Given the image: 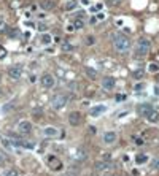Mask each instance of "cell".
I'll list each match as a JSON object with an SVG mask.
<instances>
[{"label": "cell", "mask_w": 159, "mask_h": 176, "mask_svg": "<svg viewBox=\"0 0 159 176\" xmlns=\"http://www.w3.org/2000/svg\"><path fill=\"white\" fill-rule=\"evenodd\" d=\"M113 46L118 53H127L130 49V40L123 33H115L113 35Z\"/></svg>", "instance_id": "cell-1"}, {"label": "cell", "mask_w": 159, "mask_h": 176, "mask_svg": "<svg viewBox=\"0 0 159 176\" xmlns=\"http://www.w3.org/2000/svg\"><path fill=\"white\" fill-rule=\"evenodd\" d=\"M150 49H151V43L148 38H145V37L138 38L137 43H135V57H138V59L145 57L150 53Z\"/></svg>", "instance_id": "cell-2"}, {"label": "cell", "mask_w": 159, "mask_h": 176, "mask_svg": "<svg viewBox=\"0 0 159 176\" xmlns=\"http://www.w3.org/2000/svg\"><path fill=\"white\" fill-rule=\"evenodd\" d=\"M40 84L46 89H51V87H54V84H56V78H54L51 73H45V75L40 76Z\"/></svg>", "instance_id": "cell-3"}, {"label": "cell", "mask_w": 159, "mask_h": 176, "mask_svg": "<svg viewBox=\"0 0 159 176\" xmlns=\"http://www.w3.org/2000/svg\"><path fill=\"white\" fill-rule=\"evenodd\" d=\"M67 95H64V94H59V95H56L54 99L51 100V106L54 109H61L65 106V103H67Z\"/></svg>", "instance_id": "cell-4"}, {"label": "cell", "mask_w": 159, "mask_h": 176, "mask_svg": "<svg viewBox=\"0 0 159 176\" xmlns=\"http://www.w3.org/2000/svg\"><path fill=\"white\" fill-rule=\"evenodd\" d=\"M8 76L11 78V79H14V81L21 79V76H22V68H21V65H13V67H10V68H8Z\"/></svg>", "instance_id": "cell-5"}, {"label": "cell", "mask_w": 159, "mask_h": 176, "mask_svg": "<svg viewBox=\"0 0 159 176\" xmlns=\"http://www.w3.org/2000/svg\"><path fill=\"white\" fill-rule=\"evenodd\" d=\"M18 132L21 135H27L32 132V124L29 122V121H21V122H18Z\"/></svg>", "instance_id": "cell-6"}, {"label": "cell", "mask_w": 159, "mask_h": 176, "mask_svg": "<svg viewBox=\"0 0 159 176\" xmlns=\"http://www.w3.org/2000/svg\"><path fill=\"white\" fill-rule=\"evenodd\" d=\"M115 86H116V79H115L113 76H105V78L102 79V87H103V91H113Z\"/></svg>", "instance_id": "cell-7"}, {"label": "cell", "mask_w": 159, "mask_h": 176, "mask_svg": "<svg viewBox=\"0 0 159 176\" xmlns=\"http://www.w3.org/2000/svg\"><path fill=\"white\" fill-rule=\"evenodd\" d=\"M48 167L51 168V170L57 171V170H61V168H62V162L56 157V155H49V157H48Z\"/></svg>", "instance_id": "cell-8"}, {"label": "cell", "mask_w": 159, "mask_h": 176, "mask_svg": "<svg viewBox=\"0 0 159 176\" xmlns=\"http://www.w3.org/2000/svg\"><path fill=\"white\" fill-rule=\"evenodd\" d=\"M153 105L151 103H142V105H138V108H137V111H138V114L143 116V117H146L150 114L151 111H153Z\"/></svg>", "instance_id": "cell-9"}, {"label": "cell", "mask_w": 159, "mask_h": 176, "mask_svg": "<svg viewBox=\"0 0 159 176\" xmlns=\"http://www.w3.org/2000/svg\"><path fill=\"white\" fill-rule=\"evenodd\" d=\"M43 135L45 136H48V138H57V136L61 135V130L57 127H45L43 128Z\"/></svg>", "instance_id": "cell-10"}, {"label": "cell", "mask_w": 159, "mask_h": 176, "mask_svg": "<svg viewBox=\"0 0 159 176\" xmlns=\"http://www.w3.org/2000/svg\"><path fill=\"white\" fill-rule=\"evenodd\" d=\"M105 111H107V106H105V105H96V106L91 108V111H89V113H91L92 117H99V116H102Z\"/></svg>", "instance_id": "cell-11"}, {"label": "cell", "mask_w": 159, "mask_h": 176, "mask_svg": "<svg viewBox=\"0 0 159 176\" xmlns=\"http://www.w3.org/2000/svg\"><path fill=\"white\" fill-rule=\"evenodd\" d=\"M68 122H70L73 127L80 126V124H81V114L78 111H72L70 114H68Z\"/></svg>", "instance_id": "cell-12"}, {"label": "cell", "mask_w": 159, "mask_h": 176, "mask_svg": "<svg viewBox=\"0 0 159 176\" xmlns=\"http://www.w3.org/2000/svg\"><path fill=\"white\" fill-rule=\"evenodd\" d=\"M96 170L97 171H108L111 168V163L107 162V160H99V162H96Z\"/></svg>", "instance_id": "cell-13"}, {"label": "cell", "mask_w": 159, "mask_h": 176, "mask_svg": "<svg viewBox=\"0 0 159 176\" xmlns=\"http://www.w3.org/2000/svg\"><path fill=\"white\" fill-rule=\"evenodd\" d=\"M116 138H118L116 132H105L103 133V143L105 144H113L116 141Z\"/></svg>", "instance_id": "cell-14"}, {"label": "cell", "mask_w": 159, "mask_h": 176, "mask_svg": "<svg viewBox=\"0 0 159 176\" xmlns=\"http://www.w3.org/2000/svg\"><path fill=\"white\" fill-rule=\"evenodd\" d=\"M40 6L43 10H53L54 6H56V0H40Z\"/></svg>", "instance_id": "cell-15"}, {"label": "cell", "mask_w": 159, "mask_h": 176, "mask_svg": "<svg viewBox=\"0 0 159 176\" xmlns=\"http://www.w3.org/2000/svg\"><path fill=\"white\" fill-rule=\"evenodd\" d=\"M146 119H148V122H151V124H159V111L153 109V111L146 116Z\"/></svg>", "instance_id": "cell-16"}, {"label": "cell", "mask_w": 159, "mask_h": 176, "mask_svg": "<svg viewBox=\"0 0 159 176\" xmlns=\"http://www.w3.org/2000/svg\"><path fill=\"white\" fill-rule=\"evenodd\" d=\"M75 160H86L88 159V154H86V151L83 149V148H78V149L75 151Z\"/></svg>", "instance_id": "cell-17"}, {"label": "cell", "mask_w": 159, "mask_h": 176, "mask_svg": "<svg viewBox=\"0 0 159 176\" xmlns=\"http://www.w3.org/2000/svg\"><path fill=\"white\" fill-rule=\"evenodd\" d=\"M40 41H41V45H49V43L53 41V37L49 33H43L41 38H40Z\"/></svg>", "instance_id": "cell-18"}, {"label": "cell", "mask_w": 159, "mask_h": 176, "mask_svg": "<svg viewBox=\"0 0 159 176\" xmlns=\"http://www.w3.org/2000/svg\"><path fill=\"white\" fill-rule=\"evenodd\" d=\"M148 72L150 73H158L159 72V64H156V62H151V64L148 65Z\"/></svg>", "instance_id": "cell-19"}, {"label": "cell", "mask_w": 159, "mask_h": 176, "mask_svg": "<svg viewBox=\"0 0 159 176\" xmlns=\"http://www.w3.org/2000/svg\"><path fill=\"white\" fill-rule=\"evenodd\" d=\"M84 73H86V75L91 78V79H94V78L97 76V72H96V70H92V68H89V67L84 68Z\"/></svg>", "instance_id": "cell-20"}, {"label": "cell", "mask_w": 159, "mask_h": 176, "mask_svg": "<svg viewBox=\"0 0 159 176\" xmlns=\"http://www.w3.org/2000/svg\"><path fill=\"white\" fill-rule=\"evenodd\" d=\"M146 160H148V155L146 154H138L137 157H135V162H137L138 165H140V163H145Z\"/></svg>", "instance_id": "cell-21"}, {"label": "cell", "mask_w": 159, "mask_h": 176, "mask_svg": "<svg viewBox=\"0 0 159 176\" xmlns=\"http://www.w3.org/2000/svg\"><path fill=\"white\" fill-rule=\"evenodd\" d=\"M73 27H75V29H83V27H84V21H83V19H81V18H78V19H75V22H73Z\"/></svg>", "instance_id": "cell-22"}, {"label": "cell", "mask_w": 159, "mask_h": 176, "mask_svg": "<svg viewBox=\"0 0 159 176\" xmlns=\"http://www.w3.org/2000/svg\"><path fill=\"white\" fill-rule=\"evenodd\" d=\"M76 5H78V2H76V0H70V2L65 5V10H73Z\"/></svg>", "instance_id": "cell-23"}, {"label": "cell", "mask_w": 159, "mask_h": 176, "mask_svg": "<svg viewBox=\"0 0 159 176\" xmlns=\"http://www.w3.org/2000/svg\"><path fill=\"white\" fill-rule=\"evenodd\" d=\"M3 176H18V170L16 168H10V170L5 171V175Z\"/></svg>", "instance_id": "cell-24"}, {"label": "cell", "mask_w": 159, "mask_h": 176, "mask_svg": "<svg viewBox=\"0 0 159 176\" xmlns=\"http://www.w3.org/2000/svg\"><path fill=\"white\" fill-rule=\"evenodd\" d=\"M143 75H145L143 70H135V72H134V78H135V79H142Z\"/></svg>", "instance_id": "cell-25"}, {"label": "cell", "mask_w": 159, "mask_h": 176, "mask_svg": "<svg viewBox=\"0 0 159 176\" xmlns=\"http://www.w3.org/2000/svg\"><path fill=\"white\" fill-rule=\"evenodd\" d=\"M84 43H86L88 46H92V45H96V38L92 37V35H89V37H86V41Z\"/></svg>", "instance_id": "cell-26"}, {"label": "cell", "mask_w": 159, "mask_h": 176, "mask_svg": "<svg viewBox=\"0 0 159 176\" xmlns=\"http://www.w3.org/2000/svg\"><path fill=\"white\" fill-rule=\"evenodd\" d=\"M151 168H154V170H159V157H154L151 160Z\"/></svg>", "instance_id": "cell-27"}, {"label": "cell", "mask_w": 159, "mask_h": 176, "mask_svg": "<svg viewBox=\"0 0 159 176\" xmlns=\"http://www.w3.org/2000/svg\"><path fill=\"white\" fill-rule=\"evenodd\" d=\"M62 51H65V53H68V51H73V46L70 43H62Z\"/></svg>", "instance_id": "cell-28"}, {"label": "cell", "mask_w": 159, "mask_h": 176, "mask_svg": "<svg viewBox=\"0 0 159 176\" xmlns=\"http://www.w3.org/2000/svg\"><path fill=\"white\" fill-rule=\"evenodd\" d=\"M2 143H3V146L6 148V149H14V146H13V143H10L8 140H2Z\"/></svg>", "instance_id": "cell-29"}, {"label": "cell", "mask_w": 159, "mask_h": 176, "mask_svg": "<svg viewBox=\"0 0 159 176\" xmlns=\"http://www.w3.org/2000/svg\"><path fill=\"white\" fill-rule=\"evenodd\" d=\"M119 3H121V0H107V5H110V6L119 5Z\"/></svg>", "instance_id": "cell-30"}, {"label": "cell", "mask_w": 159, "mask_h": 176, "mask_svg": "<svg viewBox=\"0 0 159 176\" xmlns=\"http://www.w3.org/2000/svg\"><path fill=\"white\" fill-rule=\"evenodd\" d=\"M96 18H97V21H102V19H105V18H107V14L103 13V11H99V13H97V16H96Z\"/></svg>", "instance_id": "cell-31"}, {"label": "cell", "mask_w": 159, "mask_h": 176, "mask_svg": "<svg viewBox=\"0 0 159 176\" xmlns=\"http://www.w3.org/2000/svg\"><path fill=\"white\" fill-rule=\"evenodd\" d=\"M142 89H145V84L143 83H138V84H135V87H134V91H142Z\"/></svg>", "instance_id": "cell-32"}, {"label": "cell", "mask_w": 159, "mask_h": 176, "mask_svg": "<svg viewBox=\"0 0 159 176\" xmlns=\"http://www.w3.org/2000/svg\"><path fill=\"white\" fill-rule=\"evenodd\" d=\"M110 159H111V154H110V152H103L102 160H107V162H110Z\"/></svg>", "instance_id": "cell-33"}, {"label": "cell", "mask_w": 159, "mask_h": 176, "mask_svg": "<svg viewBox=\"0 0 159 176\" xmlns=\"http://www.w3.org/2000/svg\"><path fill=\"white\" fill-rule=\"evenodd\" d=\"M134 141H135V144H137V146H142V144L145 143V141H143V138H138V136H135Z\"/></svg>", "instance_id": "cell-34"}, {"label": "cell", "mask_w": 159, "mask_h": 176, "mask_svg": "<svg viewBox=\"0 0 159 176\" xmlns=\"http://www.w3.org/2000/svg\"><path fill=\"white\" fill-rule=\"evenodd\" d=\"M37 29L40 30V32H45V30L48 29V26H46V24H43V22H41V24H38V27H37Z\"/></svg>", "instance_id": "cell-35"}, {"label": "cell", "mask_w": 159, "mask_h": 176, "mask_svg": "<svg viewBox=\"0 0 159 176\" xmlns=\"http://www.w3.org/2000/svg\"><path fill=\"white\" fill-rule=\"evenodd\" d=\"M13 105H14V101H10L8 105H5V106H3V111H10V109H11V106H13Z\"/></svg>", "instance_id": "cell-36"}, {"label": "cell", "mask_w": 159, "mask_h": 176, "mask_svg": "<svg viewBox=\"0 0 159 176\" xmlns=\"http://www.w3.org/2000/svg\"><path fill=\"white\" fill-rule=\"evenodd\" d=\"M0 32H6V24L5 22H0Z\"/></svg>", "instance_id": "cell-37"}, {"label": "cell", "mask_w": 159, "mask_h": 176, "mask_svg": "<svg viewBox=\"0 0 159 176\" xmlns=\"http://www.w3.org/2000/svg\"><path fill=\"white\" fill-rule=\"evenodd\" d=\"M5 56H6V51L3 49V48H0V59H2V57H5Z\"/></svg>", "instance_id": "cell-38"}, {"label": "cell", "mask_w": 159, "mask_h": 176, "mask_svg": "<svg viewBox=\"0 0 159 176\" xmlns=\"http://www.w3.org/2000/svg\"><path fill=\"white\" fill-rule=\"evenodd\" d=\"M3 160H5V155H3V152H0V165L3 163Z\"/></svg>", "instance_id": "cell-39"}, {"label": "cell", "mask_w": 159, "mask_h": 176, "mask_svg": "<svg viewBox=\"0 0 159 176\" xmlns=\"http://www.w3.org/2000/svg\"><path fill=\"white\" fill-rule=\"evenodd\" d=\"M89 133H92V135H94V133H96V127H92V126L89 127Z\"/></svg>", "instance_id": "cell-40"}, {"label": "cell", "mask_w": 159, "mask_h": 176, "mask_svg": "<svg viewBox=\"0 0 159 176\" xmlns=\"http://www.w3.org/2000/svg\"><path fill=\"white\" fill-rule=\"evenodd\" d=\"M73 30H75V27H73V24L67 27V32H73Z\"/></svg>", "instance_id": "cell-41"}, {"label": "cell", "mask_w": 159, "mask_h": 176, "mask_svg": "<svg viewBox=\"0 0 159 176\" xmlns=\"http://www.w3.org/2000/svg\"><path fill=\"white\" fill-rule=\"evenodd\" d=\"M81 3H83V5H84V6H88V5H89V3H91V2H89V0H81Z\"/></svg>", "instance_id": "cell-42"}, {"label": "cell", "mask_w": 159, "mask_h": 176, "mask_svg": "<svg viewBox=\"0 0 159 176\" xmlns=\"http://www.w3.org/2000/svg\"><path fill=\"white\" fill-rule=\"evenodd\" d=\"M116 100H118V101L119 100H124V95H118V97H116Z\"/></svg>", "instance_id": "cell-43"}, {"label": "cell", "mask_w": 159, "mask_h": 176, "mask_svg": "<svg viewBox=\"0 0 159 176\" xmlns=\"http://www.w3.org/2000/svg\"><path fill=\"white\" fill-rule=\"evenodd\" d=\"M0 84H2V73H0Z\"/></svg>", "instance_id": "cell-44"}, {"label": "cell", "mask_w": 159, "mask_h": 176, "mask_svg": "<svg viewBox=\"0 0 159 176\" xmlns=\"http://www.w3.org/2000/svg\"><path fill=\"white\" fill-rule=\"evenodd\" d=\"M102 176H108V175H102Z\"/></svg>", "instance_id": "cell-45"}, {"label": "cell", "mask_w": 159, "mask_h": 176, "mask_svg": "<svg viewBox=\"0 0 159 176\" xmlns=\"http://www.w3.org/2000/svg\"><path fill=\"white\" fill-rule=\"evenodd\" d=\"M65 176H68V175H65Z\"/></svg>", "instance_id": "cell-46"}]
</instances>
